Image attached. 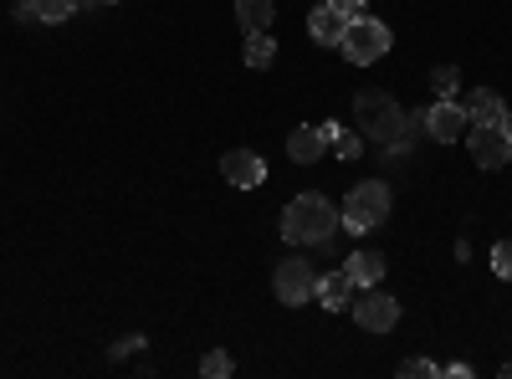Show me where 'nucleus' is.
Segmentation results:
<instances>
[{"mask_svg": "<svg viewBox=\"0 0 512 379\" xmlns=\"http://www.w3.org/2000/svg\"><path fill=\"white\" fill-rule=\"evenodd\" d=\"M333 231H338V210L328 195H297L282 210V236L292 246H323Z\"/></svg>", "mask_w": 512, "mask_h": 379, "instance_id": "nucleus-1", "label": "nucleus"}, {"mask_svg": "<svg viewBox=\"0 0 512 379\" xmlns=\"http://www.w3.org/2000/svg\"><path fill=\"white\" fill-rule=\"evenodd\" d=\"M354 123L364 139H379V144H400L405 134V113L390 93H359L354 98Z\"/></svg>", "mask_w": 512, "mask_h": 379, "instance_id": "nucleus-2", "label": "nucleus"}, {"mask_svg": "<svg viewBox=\"0 0 512 379\" xmlns=\"http://www.w3.org/2000/svg\"><path fill=\"white\" fill-rule=\"evenodd\" d=\"M390 205H395V195H390L384 180H359L344 200V231H354V236L374 231L384 216H390Z\"/></svg>", "mask_w": 512, "mask_h": 379, "instance_id": "nucleus-3", "label": "nucleus"}, {"mask_svg": "<svg viewBox=\"0 0 512 379\" xmlns=\"http://www.w3.org/2000/svg\"><path fill=\"white\" fill-rule=\"evenodd\" d=\"M395 47V36H390V26L384 21H374V16H354L349 21V31H344V41H338V52H344L354 67H369V62H379L384 52Z\"/></svg>", "mask_w": 512, "mask_h": 379, "instance_id": "nucleus-4", "label": "nucleus"}, {"mask_svg": "<svg viewBox=\"0 0 512 379\" xmlns=\"http://www.w3.org/2000/svg\"><path fill=\"white\" fill-rule=\"evenodd\" d=\"M349 308H354V323H359V328H369V333H390V328L400 323V303L390 298V292H379V282H374V287H364Z\"/></svg>", "mask_w": 512, "mask_h": 379, "instance_id": "nucleus-5", "label": "nucleus"}, {"mask_svg": "<svg viewBox=\"0 0 512 379\" xmlns=\"http://www.w3.org/2000/svg\"><path fill=\"white\" fill-rule=\"evenodd\" d=\"M313 287H318V272H313L303 257H287V262H277V277H272L277 303L297 308V303H308V298H313Z\"/></svg>", "mask_w": 512, "mask_h": 379, "instance_id": "nucleus-6", "label": "nucleus"}, {"mask_svg": "<svg viewBox=\"0 0 512 379\" xmlns=\"http://www.w3.org/2000/svg\"><path fill=\"white\" fill-rule=\"evenodd\" d=\"M466 149H472V159L482 170H502L512 159V139L502 134V123H472V129H466Z\"/></svg>", "mask_w": 512, "mask_h": 379, "instance_id": "nucleus-7", "label": "nucleus"}, {"mask_svg": "<svg viewBox=\"0 0 512 379\" xmlns=\"http://www.w3.org/2000/svg\"><path fill=\"white\" fill-rule=\"evenodd\" d=\"M420 118H425V134H431L436 144H461V139H466V129H472V118H466V108H461L456 98L431 103Z\"/></svg>", "mask_w": 512, "mask_h": 379, "instance_id": "nucleus-8", "label": "nucleus"}, {"mask_svg": "<svg viewBox=\"0 0 512 379\" xmlns=\"http://www.w3.org/2000/svg\"><path fill=\"white\" fill-rule=\"evenodd\" d=\"M221 175L236 185V190H256L267 180V164H262V154H251V149H231L226 159H221Z\"/></svg>", "mask_w": 512, "mask_h": 379, "instance_id": "nucleus-9", "label": "nucleus"}, {"mask_svg": "<svg viewBox=\"0 0 512 379\" xmlns=\"http://www.w3.org/2000/svg\"><path fill=\"white\" fill-rule=\"evenodd\" d=\"M349 21H354V16H344L333 0H323V6H313V16H308V31H313L318 47H338V41H344V31H349Z\"/></svg>", "mask_w": 512, "mask_h": 379, "instance_id": "nucleus-10", "label": "nucleus"}, {"mask_svg": "<svg viewBox=\"0 0 512 379\" xmlns=\"http://www.w3.org/2000/svg\"><path fill=\"white\" fill-rule=\"evenodd\" d=\"M354 292H359V282L338 267V272H328V277H318V287H313V298L328 308V313H338V308H349L354 303Z\"/></svg>", "mask_w": 512, "mask_h": 379, "instance_id": "nucleus-11", "label": "nucleus"}, {"mask_svg": "<svg viewBox=\"0 0 512 379\" xmlns=\"http://www.w3.org/2000/svg\"><path fill=\"white\" fill-rule=\"evenodd\" d=\"M323 149H328V139H323L318 123H303V129H292V139H287L292 164H318V159H323Z\"/></svg>", "mask_w": 512, "mask_h": 379, "instance_id": "nucleus-12", "label": "nucleus"}, {"mask_svg": "<svg viewBox=\"0 0 512 379\" xmlns=\"http://www.w3.org/2000/svg\"><path fill=\"white\" fill-rule=\"evenodd\" d=\"M461 108H466V118H472V123H502V113H507V103H502L492 88L466 93V98H461Z\"/></svg>", "mask_w": 512, "mask_h": 379, "instance_id": "nucleus-13", "label": "nucleus"}, {"mask_svg": "<svg viewBox=\"0 0 512 379\" xmlns=\"http://www.w3.org/2000/svg\"><path fill=\"white\" fill-rule=\"evenodd\" d=\"M272 16H277V0H236V21L246 31H272Z\"/></svg>", "mask_w": 512, "mask_h": 379, "instance_id": "nucleus-14", "label": "nucleus"}, {"mask_svg": "<svg viewBox=\"0 0 512 379\" xmlns=\"http://www.w3.org/2000/svg\"><path fill=\"white\" fill-rule=\"evenodd\" d=\"M344 272H349L359 287H374V282L384 277V257H379V251H354V257L344 262Z\"/></svg>", "mask_w": 512, "mask_h": 379, "instance_id": "nucleus-15", "label": "nucleus"}, {"mask_svg": "<svg viewBox=\"0 0 512 379\" xmlns=\"http://www.w3.org/2000/svg\"><path fill=\"white\" fill-rule=\"evenodd\" d=\"M272 62H277V41H272V31H246V67L267 72Z\"/></svg>", "mask_w": 512, "mask_h": 379, "instance_id": "nucleus-16", "label": "nucleus"}, {"mask_svg": "<svg viewBox=\"0 0 512 379\" xmlns=\"http://www.w3.org/2000/svg\"><path fill=\"white\" fill-rule=\"evenodd\" d=\"M328 149H338V159H359L364 154V134H349V129H338V123H318Z\"/></svg>", "mask_w": 512, "mask_h": 379, "instance_id": "nucleus-17", "label": "nucleus"}, {"mask_svg": "<svg viewBox=\"0 0 512 379\" xmlns=\"http://www.w3.org/2000/svg\"><path fill=\"white\" fill-rule=\"evenodd\" d=\"M77 6H82V0H26V11H31V21H47V26L67 21V16H72Z\"/></svg>", "mask_w": 512, "mask_h": 379, "instance_id": "nucleus-18", "label": "nucleus"}, {"mask_svg": "<svg viewBox=\"0 0 512 379\" xmlns=\"http://www.w3.org/2000/svg\"><path fill=\"white\" fill-rule=\"evenodd\" d=\"M431 88H436V98H456L461 72H456V67H436V72H431Z\"/></svg>", "mask_w": 512, "mask_h": 379, "instance_id": "nucleus-19", "label": "nucleus"}, {"mask_svg": "<svg viewBox=\"0 0 512 379\" xmlns=\"http://www.w3.org/2000/svg\"><path fill=\"white\" fill-rule=\"evenodd\" d=\"M231 369H236V364H231V354H221V349H210V354L200 359V374H205V379H226Z\"/></svg>", "mask_w": 512, "mask_h": 379, "instance_id": "nucleus-20", "label": "nucleus"}, {"mask_svg": "<svg viewBox=\"0 0 512 379\" xmlns=\"http://www.w3.org/2000/svg\"><path fill=\"white\" fill-rule=\"evenodd\" d=\"M492 272H497L502 282H512V241H497V246H492Z\"/></svg>", "mask_w": 512, "mask_h": 379, "instance_id": "nucleus-21", "label": "nucleus"}, {"mask_svg": "<svg viewBox=\"0 0 512 379\" xmlns=\"http://www.w3.org/2000/svg\"><path fill=\"white\" fill-rule=\"evenodd\" d=\"M400 374H405V379H415V374L425 379V374H441V369H436L431 359H405V364H400Z\"/></svg>", "mask_w": 512, "mask_h": 379, "instance_id": "nucleus-22", "label": "nucleus"}, {"mask_svg": "<svg viewBox=\"0 0 512 379\" xmlns=\"http://www.w3.org/2000/svg\"><path fill=\"white\" fill-rule=\"evenodd\" d=\"M333 6L344 11V16H364V0H333Z\"/></svg>", "mask_w": 512, "mask_h": 379, "instance_id": "nucleus-23", "label": "nucleus"}, {"mask_svg": "<svg viewBox=\"0 0 512 379\" xmlns=\"http://www.w3.org/2000/svg\"><path fill=\"white\" fill-rule=\"evenodd\" d=\"M502 134H507V139H512V108H507V113H502Z\"/></svg>", "mask_w": 512, "mask_h": 379, "instance_id": "nucleus-24", "label": "nucleus"}, {"mask_svg": "<svg viewBox=\"0 0 512 379\" xmlns=\"http://www.w3.org/2000/svg\"><path fill=\"white\" fill-rule=\"evenodd\" d=\"M502 374H507V379H512V364H502Z\"/></svg>", "mask_w": 512, "mask_h": 379, "instance_id": "nucleus-25", "label": "nucleus"}]
</instances>
